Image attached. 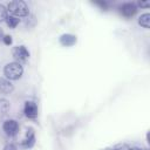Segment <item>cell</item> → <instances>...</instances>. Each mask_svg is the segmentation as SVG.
I'll return each instance as SVG.
<instances>
[{
  "instance_id": "cell-15",
  "label": "cell",
  "mask_w": 150,
  "mask_h": 150,
  "mask_svg": "<svg viewBox=\"0 0 150 150\" xmlns=\"http://www.w3.org/2000/svg\"><path fill=\"white\" fill-rule=\"evenodd\" d=\"M2 43H5L6 46H11V45L13 43V39H12V36H11V35H8V34H6V35L4 36Z\"/></svg>"
},
{
  "instance_id": "cell-9",
  "label": "cell",
  "mask_w": 150,
  "mask_h": 150,
  "mask_svg": "<svg viewBox=\"0 0 150 150\" xmlns=\"http://www.w3.org/2000/svg\"><path fill=\"white\" fill-rule=\"evenodd\" d=\"M14 91V84L12 81L7 80L5 76L0 77V93L4 95H9Z\"/></svg>"
},
{
  "instance_id": "cell-21",
  "label": "cell",
  "mask_w": 150,
  "mask_h": 150,
  "mask_svg": "<svg viewBox=\"0 0 150 150\" xmlns=\"http://www.w3.org/2000/svg\"><path fill=\"white\" fill-rule=\"evenodd\" d=\"M101 150H112V148H104V149H101Z\"/></svg>"
},
{
  "instance_id": "cell-6",
  "label": "cell",
  "mask_w": 150,
  "mask_h": 150,
  "mask_svg": "<svg viewBox=\"0 0 150 150\" xmlns=\"http://www.w3.org/2000/svg\"><path fill=\"white\" fill-rule=\"evenodd\" d=\"M36 142V136H35V131L32 127L27 128L26 130V135L23 137V139L21 141V146L23 149H32L35 145Z\"/></svg>"
},
{
  "instance_id": "cell-11",
  "label": "cell",
  "mask_w": 150,
  "mask_h": 150,
  "mask_svg": "<svg viewBox=\"0 0 150 150\" xmlns=\"http://www.w3.org/2000/svg\"><path fill=\"white\" fill-rule=\"evenodd\" d=\"M5 23L7 25V27H9L11 29H14L19 23H20V19L16 18V16H13V15H7L6 20H5Z\"/></svg>"
},
{
  "instance_id": "cell-7",
  "label": "cell",
  "mask_w": 150,
  "mask_h": 150,
  "mask_svg": "<svg viewBox=\"0 0 150 150\" xmlns=\"http://www.w3.org/2000/svg\"><path fill=\"white\" fill-rule=\"evenodd\" d=\"M137 6L134 2H124L118 7V12L124 18H132L137 13Z\"/></svg>"
},
{
  "instance_id": "cell-18",
  "label": "cell",
  "mask_w": 150,
  "mask_h": 150,
  "mask_svg": "<svg viewBox=\"0 0 150 150\" xmlns=\"http://www.w3.org/2000/svg\"><path fill=\"white\" fill-rule=\"evenodd\" d=\"M95 4H96V5H98V6H101V8H102V9H107V7H108L107 2H104V1H96Z\"/></svg>"
},
{
  "instance_id": "cell-14",
  "label": "cell",
  "mask_w": 150,
  "mask_h": 150,
  "mask_svg": "<svg viewBox=\"0 0 150 150\" xmlns=\"http://www.w3.org/2000/svg\"><path fill=\"white\" fill-rule=\"evenodd\" d=\"M130 145L129 144H127V143H120V144H116L114 148H112V150H130Z\"/></svg>"
},
{
  "instance_id": "cell-3",
  "label": "cell",
  "mask_w": 150,
  "mask_h": 150,
  "mask_svg": "<svg viewBox=\"0 0 150 150\" xmlns=\"http://www.w3.org/2000/svg\"><path fill=\"white\" fill-rule=\"evenodd\" d=\"M12 56H13V59L16 62L21 63V62H26L29 59L30 54H29V50L27 49L26 46L20 45V46L13 47V49H12Z\"/></svg>"
},
{
  "instance_id": "cell-10",
  "label": "cell",
  "mask_w": 150,
  "mask_h": 150,
  "mask_svg": "<svg viewBox=\"0 0 150 150\" xmlns=\"http://www.w3.org/2000/svg\"><path fill=\"white\" fill-rule=\"evenodd\" d=\"M138 25L145 29L150 28V13H143L138 18Z\"/></svg>"
},
{
  "instance_id": "cell-8",
  "label": "cell",
  "mask_w": 150,
  "mask_h": 150,
  "mask_svg": "<svg viewBox=\"0 0 150 150\" xmlns=\"http://www.w3.org/2000/svg\"><path fill=\"white\" fill-rule=\"evenodd\" d=\"M59 42H60V45L63 46V47H71V46L76 45V42H77V38H76V35H74V34L64 33V34L60 35V38H59Z\"/></svg>"
},
{
  "instance_id": "cell-2",
  "label": "cell",
  "mask_w": 150,
  "mask_h": 150,
  "mask_svg": "<svg viewBox=\"0 0 150 150\" xmlns=\"http://www.w3.org/2000/svg\"><path fill=\"white\" fill-rule=\"evenodd\" d=\"M4 75L9 81H16V80L22 77V75H23V67H22L21 63L16 62V61L8 62L4 67Z\"/></svg>"
},
{
  "instance_id": "cell-12",
  "label": "cell",
  "mask_w": 150,
  "mask_h": 150,
  "mask_svg": "<svg viewBox=\"0 0 150 150\" xmlns=\"http://www.w3.org/2000/svg\"><path fill=\"white\" fill-rule=\"evenodd\" d=\"M9 109H11V103H9V101L6 100V98H4V97H1V98H0V115L7 114V112L9 111Z\"/></svg>"
},
{
  "instance_id": "cell-13",
  "label": "cell",
  "mask_w": 150,
  "mask_h": 150,
  "mask_svg": "<svg viewBox=\"0 0 150 150\" xmlns=\"http://www.w3.org/2000/svg\"><path fill=\"white\" fill-rule=\"evenodd\" d=\"M8 15V12H7V7L4 6L2 4H0V23L1 22H5L6 18Z\"/></svg>"
},
{
  "instance_id": "cell-5",
  "label": "cell",
  "mask_w": 150,
  "mask_h": 150,
  "mask_svg": "<svg viewBox=\"0 0 150 150\" xmlns=\"http://www.w3.org/2000/svg\"><path fill=\"white\" fill-rule=\"evenodd\" d=\"M23 114L29 120H36L39 116V108L34 101H26L23 104Z\"/></svg>"
},
{
  "instance_id": "cell-4",
  "label": "cell",
  "mask_w": 150,
  "mask_h": 150,
  "mask_svg": "<svg viewBox=\"0 0 150 150\" xmlns=\"http://www.w3.org/2000/svg\"><path fill=\"white\" fill-rule=\"evenodd\" d=\"M2 130L8 137H14L19 134V130H20L19 122L16 120H13V118L6 120L2 123Z\"/></svg>"
},
{
  "instance_id": "cell-19",
  "label": "cell",
  "mask_w": 150,
  "mask_h": 150,
  "mask_svg": "<svg viewBox=\"0 0 150 150\" xmlns=\"http://www.w3.org/2000/svg\"><path fill=\"white\" fill-rule=\"evenodd\" d=\"M6 34L4 33V29L0 27V42H2V40H4V36H5Z\"/></svg>"
},
{
  "instance_id": "cell-16",
  "label": "cell",
  "mask_w": 150,
  "mask_h": 150,
  "mask_svg": "<svg viewBox=\"0 0 150 150\" xmlns=\"http://www.w3.org/2000/svg\"><path fill=\"white\" fill-rule=\"evenodd\" d=\"M2 150H18V146L14 143H7Z\"/></svg>"
},
{
  "instance_id": "cell-17",
  "label": "cell",
  "mask_w": 150,
  "mask_h": 150,
  "mask_svg": "<svg viewBox=\"0 0 150 150\" xmlns=\"http://www.w3.org/2000/svg\"><path fill=\"white\" fill-rule=\"evenodd\" d=\"M136 6L143 7V8H149V7H150V2H149V1H138Z\"/></svg>"
},
{
  "instance_id": "cell-1",
  "label": "cell",
  "mask_w": 150,
  "mask_h": 150,
  "mask_svg": "<svg viewBox=\"0 0 150 150\" xmlns=\"http://www.w3.org/2000/svg\"><path fill=\"white\" fill-rule=\"evenodd\" d=\"M7 12L9 15H13L16 18H27L29 15V7L22 0H14L8 2Z\"/></svg>"
},
{
  "instance_id": "cell-20",
  "label": "cell",
  "mask_w": 150,
  "mask_h": 150,
  "mask_svg": "<svg viewBox=\"0 0 150 150\" xmlns=\"http://www.w3.org/2000/svg\"><path fill=\"white\" fill-rule=\"evenodd\" d=\"M130 150H148L146 148H141V146H131Z\"/></svg>"
}]
</instances>
